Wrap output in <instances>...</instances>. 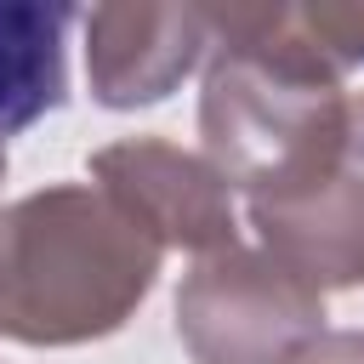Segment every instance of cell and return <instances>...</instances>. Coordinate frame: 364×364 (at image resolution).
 I'll use <instances>...</instances> for the list:
<instances>
[{"label": "cell", "mask_w": 364, "mask_h": 364, "mask_svg": "<svg viewBox=\"0 0 364 364\" xmlns=\"http://www.w3.org/2000/svg\"><path fill=\"white\" fill-rule=\"evenodd\" d=\"M210 57L199 91L205 159L228 188L273 193L347 159L341 74L301 34L296 6H205Z\"/></svg>", "instance_id": "cell-1"}, {"label": "cell", "mask_w": 364, "mask_h": 364, "mask_svg": "<svg viewBox=\"0 0 364 364\" xmlns=\"http://www.w3.org/2000/svg\"><path fill=\"white\" fill-rule=\"evenodd\" d=\"M165 250L91 182H51L0 210V336L80 347L114 336L154 290Z\"/></svg>", "instance_id": "cell-2"}, {"label": "cell", "mask_w": 364, "mask_h": 364, "mask_svg": "<svg viewBox=\"0 0 364 364\" xmlns=\"http://www.w3.org/2000/svg\"><path fill=\"white\" fill-rule=\"evenodd\" d=\"M176 336L193 364H290L324 336V296L267 250L228 245L182 273Z\"/></svg>", "instance_id": "cell-3"}, {"label": "cell", "mask_w": 364, "mask_h": 364, "mask_svg": "<svg viewBox=\"0 0 364 364\" xmlns=\"http://www.w3.org/2000/svg\"><path fill=\"white\" fill-rule=\"evenodd\" d=\"M91 188L159 250L216 256L239 245L233 188L205 159L165 136H125L91 154Z\"/></svg>", "instance_id": "cell-4"}, {"label": "cell", "mask_w": 364, "mask_h": 364, "mask_svg": "<svg viewBox=\"0 0 364 364\" xmlns=\"http://www.w3.org/2000/svg\"><path fill=\"white\" fill-rule=\"evenodd\" d=\"M85 23V74L102 108L165 102L210 57L205 6H97Z\"/></svg>", "instance_id": "cell-5"}, {"label": "cell", "mask_w": 364, "mask_h": 364, "mask_svg": "<svg viewBox=\"0 0 364 364\" xmlns=\"http://www.w3.org/2000/svg\"><path fill=\"white\" fill-rule=\"evenodd\" d=\"M245 216L262 250L318 296L364 284V182L347 171V159L307 182L250 193Z\"/></svg>", "instance_id": "cell-6"}, {"label": "cell", "mask_w": 364, "mask_h": 364, "mask_svg": "<svg viewBox=\"0 0 364 364\" xmlns=\"http://www.w3.org/2000/svg\"><path fill=\"white\" fill-rule=\"evenodd\" d=\"M74 6L0 0V154L17 131L68 102V23Z\"/></svg>", "instance_id": "cell-7"}, {"label": "cell", "mask_w": 364, "mask_h": 364, "mask_svg": "<svg viewBox=\"0 0 364 364\" xmlns=\"http://www.w3.org/2000/svg\"><path fill=\"white\" fill-rule=\"evenodd\" d=\"M301 17V34L313 40V51L347 74V68H364V6H296Z\"/></svg>", "instance_id": "cell-8"}, {"label": "cell", "mask_w": 364, "mask_h": 364, "mask_svg": "<svg viewBox=\"0 0 364 364\" xmlns=\"http://www.w3.org/2000/svg\"><path fill=\"white\" fill-rule=\"evenodd\" d=\"M290 364H364V330H324Z\"/></svg>", "instance_id": "cell-9"}, {"label": "cell", "mask_w": 364, "mask_h": 364, "mask_svg": "<svg viewBox=\"0 0 364 364\" xmlns=\"http://www.w3.org/2000/svg\"><path fill=\"white\" fill-rule=\"evenodd\" d=\"M347 171L364 182V97L347 102Z\"/></svg>", "instance_id": "cell-10"}, {"label": "cell", "mask_w": 364, "mask_h": 364, "mask_svg": "<svg viewBox=\"0 0 364 364\" xmlns=\"http://www.w3.org/2000/svg\"><path fill=\"white\" fill-rule=\"evenodd\" d=\"M0 182H6V154H0Z\"/></svg>", "instance_id": "cell-11"}]
</instances>
